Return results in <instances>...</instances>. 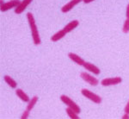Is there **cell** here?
Instances as JSON below:
<instances>
[{"label": "cell", "mask_w": 129, "mask_h": 119, "mask_svg": "<svg viewBox=\"0 0 129 119\" xmlns=\"http://www.w3.org/2000/svg\"><path fill=\"white\" fill-rule=\"evenodd\" d=\"M122 31H123V33H125V34H127L129 32V19L128 18H126V19L125 20V22L123 23V27H122Z\"/></svg>", "instance_id": "obj_17"}, {"label": "cell", "mask_w": 129, "mask_h": 119, "mask_svg": "<svg viewBox=\"0 0 129 119\" xmlns=\"http://www.w3.org/2000/svg\"><path fill=\"white\" fill-rule=\"evenodd\" d=\"M60 100H61V101L63 102V103L66 104V106H67V107H69V108H71V109L74 110L77 113H78V114L80 113V111H81L80 107L76 103H75V102L72 99H71V98L68 97V96L61 95V96H60Z\"/></svg>", "instance_id": "obj_3"}, {"label": "cell", "mask_w": 129, "mask_h": 119, "mask_svg": "<svg viewBox=\"0 0 129 119\" xmlns=\"http://www.w3.org/2000/svg\"><path fill=\"white\" fill-rule=\"evenodd\" d=\"M29 112H30V111H28V110H24L23 113H22V116H21V118H22V119H26V118H28V116H29Z\"/></svg>", "instance_id": "obj_18"}, {"label": "cell", "mask_w": 129, "mask_h": 119, "mask_svg": "<svg viewBox=\"0 0 129 119\" xmlns=\"http://www.w3.org/2000/svg\"><path fill=\"white\" fill-rule=\"evenodd\" d=\"M27 19H28V25H29L30 31H31V35H32V39L34 41L35 45H40L41 41V36H40V33H39L38 28H37V25L35 23V20L31 12H28L27 13Z\"/></svg>", "instance_id": "obj_1"}, {"label": "cell", "mask_w": 129, "mask_h": 119, "mask_svg": "<svg viewBox=\"0 0 129 119\" xmlns=\"http://www.w3.org/2000/svg\"><path fill=\"white\" fill-rule=\"evenodd\" d=\"M37 102H38V97H37V96H34V97L28 102V105H27L26 110H28V111H31V110H33V108L35 106V104H37Z\"/></svg>", "instance_id": "obj_15"}, {"label": "cell", "mask_w": 129, "mask_h": 119, "mask_svg": "<svg viewBox=\"0 0 129 119\" xmlns=\"http://www.w3.org/2000/svg\"><path fill=\"white\" fill-rule=\"evenodd\" d=\"M16 94L21 100H22V101H23V102H27V103H28V102L30 100L28 94H26V93H25L22 89H16Z\"/></svg>", "instance_id": "obj_13"}, {"label": "cell", "mask_w": 129, "mask_h": 119, "mask_svg": "<svg viewBox=\"0 0 129 119\" xmlns=\"http://www.w3.org/2000/svg\"><path fill=\"white\" fill-rule=\"evenodd\" d=\"M84 0H71L70 2H68L67 4H66L64 6H62L61 11L63 13H66V12H69L70 10H72L76 5H78V4L83 2Z\"/></svg>", "instance_id": "obj_7"}, {"label": "cell", "mask_w": 129, "mask_h": 119, "mask_svg": "<svg viewBox=\"0 0 129 119\" xmlns=\"http://www.w3.org/2000/svg\"><path fill=\"white\" fill-rule=\"evenodd\" d=\"M124 111H125V113H128L129 114V100H128L127 104H126V106H125Z\"/></svg>", "instance_id": "obj_19"}, {"label": "cell", "mask_w": 129, "mask_h": 119, "mask_svg": "<svg viewBox=\"0 0 129 119\" xmlns=\"http://www.w3.org/2000/svg\"><path fill=\"white\" fill-rule=\"evenodd\" d=\"M81 93H82V95L84 96V97L89 99L90 101H92L93 103H95V104H101L102 103V98L100 97L99 95L92 92V91H89L88 89H86V88L82 89L81 90Z\"/></svg>", "instance_id": "obj_2"}, {"label": "cell", "mask_w": 129, "mask_h": 119, "mask_svg": "<svg viewBox=\"0 0 129 119\" xmlns=\"http://www.w3.org/2000/svg\"><path fill=\"white\" fill-rule=\"evenodd\" d=\"M78 25H79V21H78V20H73V21H72V22H70L69 23L66 24V26L63 28V30L66 33V34H68V33H70L71 31L75 30V29H76Z\"/></svg>", "instance_id": "obj_10"}, {"label": "cell", "mask_w": 129, "mask_h": 119, "mask_svg": "<svg viewBox=\"0 0 129 119\" xmlns=\"http://www.w3.org/2000/svg\"><path fill=\"white\" fill-rule=\"evenodd\" d=\"M66 114H67V116H69L70 118H72V119H78V118H79V116H78V113H77V112L75 111L74 110L71 109V108H69V107L66 108Z\"/></svg>", "instance_id": "obj_16"}, {"label": "cell", "mask_w": 129, "mask_h": 119, "mask_svg": "<svg viewBox=\"0 0 129 119\" xmlns=\"http://www.w3.org/2000/svg\"><path fill=\"white\" fill-rule=\"evenodd\" d=\"M80 77H81V79H83V80H84L85 82L88 83V84H89L90 85H92V86H96L100 83L98 79H96L95 77L92 76V75H90L86 72L81 73Z\"/></svg>", "instance_id": "obj_4"}, {"label": "cell", "mask_w": 129, "mask_h": 119, "mask_svg": "<svg viewBox=\"0 0 129 119\" xmlns=\"http://www.w3.org/2000/svg\"><path fill=\"white\" fill-rule=\"evenodd\" d=\"M20 3H21L20 0H10V1L5 2L3 5H0V10H1L2 12H5L10 9H16L19 5Z\"/></svg>", "instance_id": "obj_5"}, {"label": "cell", "mask_w": 129, "mask_h": 119, "mask_svg": "<svg viewBox=\"0 0 129 119\" xmlns=\"http://www.w3.org/2000/svg\"><path fill=\"white\" fill-rule=\"evenodd\" d=\"M66 35V33L64 32V31L63 30V29H62V30H59L58 32H56L55 34H53V35H52L51 41H53V42H56V41H59V40H61L63 37H64V35Z\"/></svg>", "instance_id": "obj_12"}, {"label": "cell", "mask_w": 129, "mask_h": 119, "mask_svg": "<svg viewBox=\"0 0 129 119\" xmlns=\"http://www.w3.org/2000/svg\"><path fill=\"white\" fill-rule=\"evenodd\" d=\"M122 82L120 77H114V78H105L101 81V85L103 86H110V85H119Z\"/></svg>", "instance_id": "obj_6"}, {"label": "cell", "mask_w": 129, "mask_h": 119, "mask_svg": "<svg viewBox=\"0 0 129 119\" xmlns=\"http://www.w3.org/2000/svg\"><path fill=\"white\" fill-rule=\"evenodd\" d=\"M93 1H95V0H84V1H83V3H84V4H89V3H92Z\"/></svg>", "instance_id": "obj_22"}, {"label": "cell", "mask_w": 129, "mask_h": 119, "mask_svg": "<svg viewBox=\"0 0 129 119\" xmlns=\"http://www.w3.org/2000/svg\"><path fill=\"white\" fill-rule=\"evenodd\" d=\"M68 57L70 58V60H72V61L75 62L76 64L79 65V66H83L85 62L83 58H81L79 55H76V54H74V53H69L68 54Z\"/></svg>", "instance_id": "obj_11"}, {"label": "cell", "mask_w": 129, "mask_h": 119, "mask_svg": "<svg viewBox=\"0 0 129 119\" xmlns=\"http://www.w3.org/2000/svg\"><path fill=\"white\" fill-rule=\"evenodd\" d=\"M83 66H84V67L87 71L93 73V74L98 75V74H100V73H101V70H100V68L97 67L95 65L90 63V62H84V65H83Z\"/></svg>", "instance_id": "obj_9"}, {"label": "cell", "mask_w": 129, "mask_h": 119, "mask_svg": "<svg viewBox=\"0 0 129 119\" xmlns=\"http://www.w3.org/2000/svg\"><path fill=\"white\" fill-rule=\"evenodd\" d=\"M122 119H128L129 118V114L128 113H125L123 116H122Z\"/></svg>", "instance_id": "obj_21"}, {"label": "cell", "mask_w": 129, "mask_h": 119, "mask_svg": "<svg viewBox=\"0 0 129 119\" xmlns=\"http://www.w3.org/2000/svg\"><path fill=\"white\" fill-rule=\"evenodd\" d=\"M4 79H5L6 84H7L8 85H10L11 88H16V86H17V83H16V81L14 80V79H12L10 76H9V75H5V76L4 77Z\"/></svg>", "instance_id": "obj_14"}, {"label": "cell", "mask_w": 129, "mask_h": 119, "mask_svg": "<svg viewBox=\"0 0 129 119\" xmlns=\"http://www.w3.org/2000/svg\"><path fill=\"white\" fill-rule=\"evenodd\" d=\"M32 1L33 0H22V1H21L19 5H18L17 7L15 9V13L17 14V15L22 14V12L26 10V8L28 7L31 3H32Z\"/></svg>", "instance_id": "obj_8"}, {"label": "cell", "mask_w": 129, "mask_h": 119, "mask_svg": "<svg viewBox=\"0 0 129 119\" xmlns=\"http://www.w3.org/2000/svg\"><path fill=\"white\" fill-rule=\"evenodd\" d=\"M126 17L129 19V4L126 6Z\"/></svg>", "instance_id": "obj_20"}]
</instances>
